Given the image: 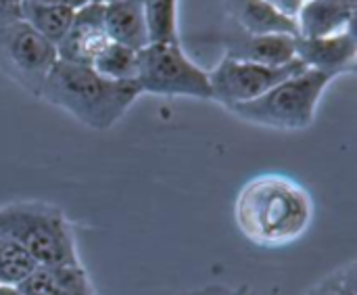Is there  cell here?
<instances>
[{
  "mask_svg": "<svg viewBox=\"0 0 357 295\" xmlns=\"http://www.w3.org/2000/svg\"><path fill=\"white\" fill-rule=\"evenodd\" d=\"M314 199L305 187L282 174L249 180L234 199V222L257 247H284L299 241L312 226Z\"/></svg>",
  "mask_w": 357,
  "mask_h": 295,
  "instance_id": "6da1fadb",
  "label": "cell"
},
{
  "mask_svg": "<svg viewBox=\"0 0 357 295\" xmlns=\"http://www.w3.org/2000/svg\"><path fill=\"white\" fill-rule=\"evenodd\" d=\"M140 94L136 82L107 80L88 65L56 61L44 82L40 99L63 109L90 130H109Z\"/></svg>",
  "mask_w": 357,
  "mask_h": 295,
  "instance_id": "7a4b0ae2",
  "label": "cell"
},
{
  "mask_svg": "<svg viewBox=\"0 0 357 295\" xmlns=\"http://www.w3.org/2000/svg\"><path fill=\"white\" fill-rule=\"evenodd\" d=\"M0 231L17 239L42 266L79 264L75 235L63 208L46 201H15L0 208Z\"/></svg>",
  "mask_w": 357,
  "mask_h": 295,
  "instance_id": "3957f363",
  "label": "cell"
},
{
  "mask_svg": "<svg viewBox=\"0 0 357 295\" xmlns=\"http://www.w3.org/2000/svg\"><path fill=\"white\" fill-rule=\"evenodd\" d=\"M335 78L326 71L305 69L276 84L259 99L234 105L228 111L245 122L274 130H305L314 124L318 103Z\"/></svg>",
  "mask_w": 357,
  "mask_h": 295,
  "instance_id": "277c9868",
  "label": "cell"
},
{
  "mask_svg": "<svg viewBox=\"0 0 357 295\" xmlns=\"http://www.w3.org/2000/svg\"><path fill=\"white\" fill-rule=\"evenodd\" d=\"M136 84L146 94L211 101L207 71L184 52L180 42H151L138 50Z\"/></svg>",
  "mask_w": 357,
  "mask_h": 295,
  "instance_id": "5b68a950",
  "label": "cell"
},
{
  "mask_svg": "<svg viewBox=\"0 0 357 295\" xmlns=\"http://www.w3.org/2000/svg\"><path fill=\"white\" fill-rule=\"evenodd\" d=\"M56 61V46L25 19H0V71L21 90L40 99L44 82Z\"/></svg>",
  "mask_w": 357,
  "mask_h": 295,
  "instance_id": "8992f818",
  "label": "cell"
},
{
  "mask_svg": "<svg viewBox=\"0 0 357 295\" xmlns=\"http://www.w3.org/2000/svg\"><path fill=\"white\" fill-rule=\"evenodd\" d=\"M307 67L295 59L287 65H259L247 61H234L222 57V61L207 71L209 86H211V101H218L226 109L249 103L272 90L276 84L284 82L291 75L305 71Z\"/></svg>",
  "mask_w": 357,
  "mask_h": 295,
  "instance_id": "52a82bcc",
  "label": "cell"
},
{
  "mask_svg": "<svg viewBox=\"0 0 357 295\" xmlns=\"http://www.w3.org/2000/svg\"><path fill=\"white\" fill-rule=\"evenodd\" d=\"M111 44L102 23V4H84L75 10L73 21L56 44V57L65 63L92 65L100 52Z\"/></svg>",
  "mask_w": 357,
  "mask_h": 295,
  "instance_id": "ba28073f",
  "label": "cell"
},
{
  "mask_svg": "<svg viewBox=\"0 0 357 295\" xmlns=\"http://www.w3.org/2000/svg\"><path fill=\"white\" fill-rule=\"evenodd\" d=\"M295 40L297 36H287V34H270V36L247 34L230 23L228 29L222 34L220 44L224 46V57L228 59L276 67L297 59Z\"/></svg>",
  "mask_w": 357,
  "mask_h": 295,
  "instance_id": "9c48e42d",
  "label": "cell"
},
{
  "mask_svg": "<svg viewBox=\"0 0 357 295\" xmlns=\"http://www.w3.org/2000/svg\"><path fill=\"white\" fill-rule=\"evenodd\" d=\"M295 55L307 69L326 71L333 75L354 73L357 61L356 29L349 27L341 34L326 38H299L295 40Z\"/></svg>",
  "mask_w": 357,
  "mask_h": 295,
  "instance_id": "30bf717a",
  "label": "cell"
},
{
  "mask_svg": "<svg viewBox=\"0 0 357 295\" xmlns=\"http://www.w3.org/2000/svg\"><path fill=\"white\" fill-rule=\"evenodd\" d=\"M102 23L111 42L123 44L132 50H142L151 44L142 0H115L105 4Z\"/></svg>",
  "mask_w": 357,
  "mask_h": 295,
  "instance_id": "8fae6325",
  "label": "cell"
},
{
  "mask_svg": "<svg viewBox=\"0 0 357 295\" xmlns=\"http://www.w3.org/2000/svg\"><path fill=\"white\" fill-rule=\"evenodd\" d=\"M17 289L23 295H96L92 281L82 264H38L33 273L17 285Z\"/></svg>",
  "mask_w": 357,
  "mask_h": 295,
  "instance_id": "7c38bea8",
  "label": "cell"
},
{
  "mask_svg": "<svg viewBox=\"0 0 357 295\" xmlns=\"http://www.w3.org/2000/svg\"><path fill=\"white\" fill-rule=\"evenodd\" d=\"M224 10L228 15V21L247 34L299 36L297 23L293 19L282 17L261 0H224Z\"/></svg>",
  "mask_w": 357,
  "mask_h": 295,
  "instance_id": "4fadbf2b",
  "label": "cell"
},
{
  "mask_svg": "<svg viewBox=\"0 0 357 295\" xmlns=\"http://www.w3.org/2000/svg\"><path fill=\"white\" fill-rule=\"evenodd\" d=\"M356 25V10L337 0H305L297 15L299 38H326Z\"/></svg>",
  "mask_w": 357,
  "mask_h": 295,
  "instance_id": "5bb4252c",
  "label": "cell"
},
{
  "mask_svg": "<svg viewBox=\"0 0 357 295\" xmlns=\"http://www.w3.org/2000/svg\"><path fill=\"white\" fill-rule=\"evenodd\" d=\"M75 10L67 6H50V4H38L27 0L21 6V19H25L38 34H42L48 42L54 46L63 40L67 34Z\"/></svg>",
  "mask_w": 357,
  "mask_h": 295,
  "instance_id": "9a60e30c",
  "label": "cell"
},
{
  "mask_svg": "<svg viewBox=\"0 0 357 295\" xmlns=\"http://www.w3.org/2000/svg\"><path fill=\"white\" fill-rule=\"evenodd\" d=\"M38 262L31 258V254L10 235L0 231V285L17 287L23 283Z\"/></svg>",
  "mask_w": 357,
  "mask_h": 295,
  "instance_id": "2e32d148",
  "label": "cell"
},
{
  "mask_svg": "<svg viewBox=\"0 0 357 295\" xmlns=\"http://www.w3.org/2000/svg\"><path fill=\"white\" fill-rule=\"evenodd\" d=\"M98 75L115 82H136L138 71V50H132L123 44L111 42L100 57L90 65Z\"/></svg>",
  "mask_w": 357,
  "mask_h": 295,
  "instance_id": "e0dca14e",
  "label": "cell"
},
{
  "mask_svg": "<svg viewBox=\"0 0 357 295\" xmlns=\"http://www.w3.org/2000/svg\"><path fill=\"white\" fill-rule=\"evenodd\" d=\"M151 42H180L178 0H142Z\"/></svg>",
  "mask_w": 357,
  "mask_h": 295,
  "instance_id": "ac0fdd59",
  "label": "cell"
},
{
  "mask_svg": "<svg viewBox=\"0 0 357 295\" xmlns=\"http://www.w3.org/2000/svg\"><path fill=\"white\" fill-rule=\"evenodd\" d=\"M261 2H266L270 8H274L276 13H280L282 17H287V19H293L295 23H297V15H299V10L303 8V4H305V0H261Z\"/></svg>",
  "mask_w": 357,
  "mask_h": 295,
  "instance_id": "d6986e66",
  "label": "cell"
},
{
  "mask_svg": "<svg viewBox=\"0 0 357 295\" xmlns=\"http://www.w3.org/2000/svg\"><path fill=\"white\" fill-rule=\"evenodd\" d=\"M182 295H255L253 289L249 287H224V285H209L203 289H195V292H186Z\"/></svg>",
  "mask_w": 357,
  "mask_h": 295,
  "instance_id": "ffe728a7",
  "label": "cell"
},
{
  "mask_svg": "<svg viewBox=\"0 0 357 295\" xmlns=\"http://www.w3.org/2000/svg\"><path fill=\"white\" fill-rule=\"evenodd\" d=\"M305 295H339L337 283L333 279V273H328L322 281H318Z\"/></svg>",
  "mask_w": 357,
  "mask_h": 295,
  "instance_id": "44dd1931",
  "label": "cell"
},
{
  "mask_svg": "<svg viewBox=\"0 0 357 295\" xmlns=\"http://www.w3.org/2000/svg\"><path fill=\"white\" fill-rule=\"evenodd\" d=\"M27 0H0V19L4 17H21V6Z\"/></svg>",
  "mask_w": 357,
  "mask_h": 295,
  "instance_id": "7402d4cb",
  "label": "cell"
},
{
  "mask_svg": "<svg viewBox=\"0 0 357 295\" xmlns=\"http://www.w3.org/2000/svg\"><path fill=\"white\" fill-rule=\"evenodd\" d=\"M31 2H38V4H50V6H67V8H73V10H77L79 6L88 4L86 0H31Z\"/></svg>",
  "mask_w": 357,
  "mask_h": 295,
  "instance_id": "603a6c76",
  "label": "cell"
},
{
  "mask_svg": "<svg viewBox=\"0 0 357 295\" xmlns=\"http://www.w3.org/2000/svg\"><path fill=\"white\" fill-rule=\"evenodd\" d=\"M0 295H23L17 287H6V285H0Z\"/></svg>",
  "mask_w": 357,
  "mask_h": 295,
  "instance_id": "cb8c5ba5",
  "label": "cell"
},
{
  "mask_svg": "<svg viewBox=\"0 0 357 295\" xmlns=\"http://www.w3.org/2000/svg\"><path fill=\"white\" fill-rule=\"evenodd\" d=\"M337 2H341L343 6H347V8H357V0H337Z\"/></svg>",
  "mask_w": 357,
  "mask_h": 295,
  "instance_id": "d4e9b609",
  "label": "cell"
},
{
  "mask_svg": "<svg viewBox=\"0 0 357 295\" xmlns=\"http://www.w3.org/2000/svg\"><path fill=\"white\" fill-rule=\"evenodd\" d=\"M86 2H90V4H109V2H115V0H86Z\"/></svg>",
  "mask_w": 357,
  "mask_h": 295,
  "instance_id": "484cf974",
  "label": "cell"
}]
</instances>
